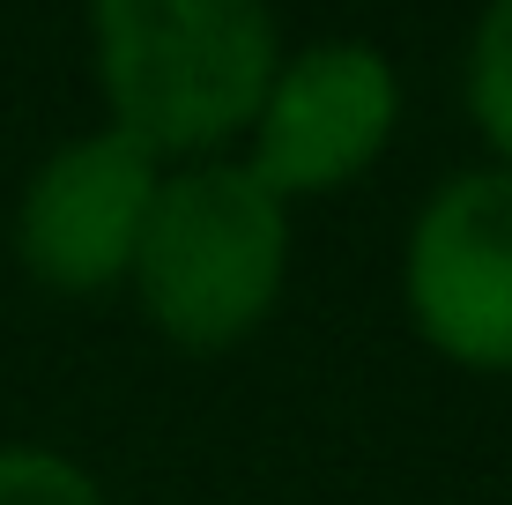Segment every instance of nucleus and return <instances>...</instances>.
I'll return each instance as SVG.
<instances>
[{"instance_id":"2","label":"nucleus","mask_w":512,"mask_h":505,"mask_svg":"<svg viewBox=\"0 0 512 505\" xmlns=\"http://www.w3.org/2000/svg\"><path fill=\"white\" fill-rule=\"evenodd\" d=\"M290 268V216L245 164H193L156 179L134 238V290L179 350H231L268 320Z\"/></svg>"},{"instance_id":"4","label":"nucleus","mask_w":512,"mask_h":505,"mask_svg":"<svg viewBox=\"0 0 512 505\" xmlns=\"http://www.w3.org/2000/svg\"><path fill=\"white\" fill-rule=\"evenodd\" d=\"M394 112H401V82L386 52L364 38H320L275 67L268 97L253 112V164L245 171L275 201L334 194L386 149Z\"/></svg>"},{"instance_id":"1","label":"nucleus","mask_w":512,"mask_h":505,"mask_svg":"<svg viewBox=\"0 0 512 505\" xmlns=\"http://www.w3.org/2000/svg\"><path fill=\"white\" fill-rule=\"evenodd\" d=\"M90 23L112 127L149 156L231 142L282 67L268 0H90Z\"/></svg>"},{"instance_id":"5","label":"nucleus","mask_w":512,"mask_h":505,"mask_svg":"<svg viewBox=\"0 0 512 505\" xmlns=\"http://www.w3.org/2000/svg\"><path fill=\"white\" fill-rule=\"evenodd\" d=\"M156 156L119 127L75 134L67 149H52L38 171H30L23 201H15V253L23 268L52 290H90L119 283L134 260V238L149 223L156 201Z\"/></svg>"},{"instance_id":"7","label":"nucleus","mask_w":512,"mask_h":505,"mask_svg":"<svg viewBox=\"0 0 512 505\" xmlns=\"http://www.w3.org/2000/svg\"><path fill=\"white\" fill-rule=\"evenodd\" d=\"M0 505H104V491L52 446H0Z\"/></svg>"},{"instance_id":"6","label":"nucleus","mask_w":512,"mask_h":505,"mask_svg":"<svg viewBox=\"0 0 512 505\" xmlns=\"http://www.w3.org/2000/svg\"><path fill=\"white\" fill-rule=\"evenodd\" d=\"M468 112L512 171V0H483L468 38Z\"/></svg>"},{"instance_id":"3","label":"nucleus","mask_w":512,"mask_h":505,"mask_svg":"<svg viewBox=\"0 0 512 505\" xmlns=\"http://www.w3.org/2000/svg\"><path fill=\"white\" fill-rule=\"evenodd\" d=\"M401 290L431 350L512 372V171H461L423 201Z\"/></svg>"}]
</instances>
